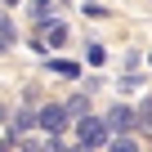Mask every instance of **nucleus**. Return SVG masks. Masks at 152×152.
I'll return each instance as SVG.
<instances>
[{
    "instance_id": "12",
    "label": "nucleus",
    "mask_w": 152,
    "mask_h": 152,
    "mask_svg": "<svg viewBox=\"0 0 152 152\" xmlns=\"http://www.w3.org/2000/svg\"><path fill=\"white\" fill-rule=\"evenodd\" d=\"M49 5H54V0H36V9H49Z\"/></svg>"
},
{
    "instance_id": "5",
    "label": "nucleus",
    "mask_w": 152,
    "mask_h": 152,
    "mask_svg": "<svg viewBox=\"0 0 152 152\" xmlns=\"http://www.w3.org/2000/svg\"><path fill=\"white\" fill-rule=\"evenodd\" d=\"M49 72H54V76H67V81H76V76H81V67L67 63V58H49Z\"/></svg>"
},
{
    "instance_id": "8",
    "label": "nucleus",
    "mask_w": 152,
    "mask_h": 152,
    "mask_svg": "<svg viewBox=\"0 0 152 152\" xmlns=\"http://www.w3.org/2000/svg\"><path fill=\"white\" fill-rule=\"evenodd\" d=\"M9 45H14V23L0 14V54H9Z\"/></svg>"
},
{
    "instance_id": "6",
    "label": "nucleus",
    "mask_w": 152,
    "mask_h": 152,
    "mask_svg": "<svg viewBox=\"0 0 152 152\" xmlns=\"http://www.w3.org/2000/svg\"><path fill=\"white\" fill-rule=\"evenodd\" d=\"M63 107H67V116L76 121V116H85V112H90V99H85V94H72V99H67Z\"/></svg>"
},
{
    "instance_id": "9",
    "label": "nucleus",
    "mask_w": 152,
    "mask_h": 152,
    "mask_svg": "<svg viewBox=\"0 0 152 152\" xmlns=\"http://www.w3.org/2000/svg\"><path fill=\"white\" fill-rule=\"evenodd\" d=\"M31 125H36V116H31V112H18V116H14V134H27Z\"/></svg>"
},
{
    "instance_id": "10",
    "label": "nucleus",
    "mask_w": 152,
    "mask_h": 152,
    "mask_svg": "<svg viewBox=\"0 0 152 152\" xmlns=\"http://www.w3.org/2000/svg\"><path fill=\"white\" fill-rule=\"evenodd\" d=\"M103 58H107V49H103V45H90V63H94V67H99V63H103Z\"/></svg>"
},
{
    "instance_id": "1",
    "label": "nucleus",
    "mask_w": 152,
    "mask_h": 152,
    "mask_svg": "<svg viewBox=\"0 0 152 152\" xmlns=\"http://www.w3.org/2000/svg\"><path fill=\"white\" fill-rule=\"evenodd\" d=\"M76 139H81V143H90V148H103L107 139H112V130H107V121L103 116H76Z\"/></svg>"
},
{
    "instance_id": "4",
    "label": "nucleus",
    "mask_w": 152,
    "mask_h": 152,
    "mask_svg": "<svg viewBox=\"0 0 152 152\" xmlns=\"http://www.w3.org/2000/svg\"><path fill=\"white\" fill-rule=\"evenodd\" d=\"M103 152H139V143H134L130 134H112V139L103 143Z\"/></svg>"
},
{
    "instance_id": "2",
    "label": "nucleus",
    "mask_w": 152,
    "mask_h": 152,
    "mask_svg": "<svg viewBox=\"0 0 152 152\" xmlns=\"http://www.w3.org/2000/svg\"><path fill=\"white\" fill-rule=\"evenodd\" d=\"M67 121H72V116H67V107H63V103H45V107L36 112V125H40L45 134H63V130H67Z\"/></svg>"
},
{
    "instance_id": "3",
    "label": "nucleus",
    "mask_w": 152,
    "mask_h": 152,
    "mask_svg": "<svg viewBox=\"0 0 152 152\" xmlns=\"http://www.w3.org/2000/svg\"><path fill=\"white\" fill-rule=\"evenodd\" d=\"M103 121H107V130H112V134H130V130H134V107L116 103V107H112Z\"/></svg>"
},
{
    "instance_id": "7",
    "label": "nucleus",
    "mask_w": 152,
    "mask_h": 152,
    "mask_svg": "<svg viewBox=\"0 0 152 152\" xmlns=\"http://www.w3.org/2000/svg\"><path fill=\"white\" fill-rule=\"evenodd\" d=\"M134 125H143V130H152V99H143V103L134 107Z\"/></svg>"
},
{
    "instance_id": "13",
    "label": "nucleus",
    "mask_w": 152,
    "mask_h": 152,
    "mask_svg": "<svg viewBox=\"0 0 152 152\" xmlns=\"http://www.w3.org/2000/svg\"><path fill=\"white\" fill-rule=\"evenodd\" d=\"M5 5H18V0H5Z\"/></svg>"
},
{
    "instance_id": "11",
    "label": "nucleus",
    "mask_w": 152,
    "mask_h": 152,
    "mask_svg": "<svg viewBox=\"0 0 152 152\" xmlns=\"http://www.w3.org/2000/svg\"><path fill=\"white\" fill-rule=\"evenodd\" d=\"M72 152H99V148H90V143H76V148H72Z\"/></svg>"
}]
</instances>
